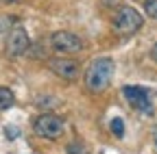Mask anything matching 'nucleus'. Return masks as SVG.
<instances>
[{"label": "nucleus", "mask_w": 157, "mask_h": 154, "mask_svg": "<svg viewBox=\"0 0 157 154\" xmlns=\"http://www.w3.org/2000/svg\"><path fill=\"white\" fill-rule=\"evenodd\" d=\"M50 44L57 52H63V54H76L83 50V39L76 37L74 33H68V30H59L50 37Z\"/></svg>", "instance_id": "obj_5"}, {"label": "nucleus", "mask_w": 157, "mask_h": 154, "mask_svg": "<svg viewBox=\"0 0 157 154\" xmlns=\"http://www.w3.org/2000/svg\"><path fill=\"white\" fill-rule=\"evenodd\" d=\"M101 2H103V5H107V7H113L118 0H101Z\"/></svg>", "instance_id": "obj_14"}, {"label": "nucleus", "mask_w": 157, "mask_h": 154, "mask_svg": "<svg viewBox=\"0 0 157 154\" xmlns=\"http://www.w3.org/2000/svg\"><path fill=\"white\" fill-rule=\"evenodd\" d=\"M113 61L109 59V56H101V59H96L90 63L87 72H85V87L90 91H105L113 78Z\"/></svg>", "instance_id": "obj_1"}, {"label": "nucleus", "mask_w": 157, "mask_h": 154, "mask_svg": "<svg viewBox=\"0 0 157 154\" xmlns=\"http://www.w3.org/2000/svg\"><path fill=\"white\" fill-rule=\"evenodd\" d=\"M151 56H153V61H157V44L153 46V50H151Z\"/></svg>", "instance_id": "obj_13"}, {"label": "nucleus", "mask_w": 157, "mask_h": 154, "mask_svg": "<svg viewBox=\"0 0 157 154\" xmlns=\"http://www.w3.org/2000/svg\"><path fill=\"white\" fill-rule=\"evenodd\" d=\"M15 104V95L9 87H0V111H7Z\"/></svg>", "instance_id": "obj_8"}, {"label": "nucleus", "mask_w": 157, "mask_h": 154, "mask_svg": "<svg viewBox=\"0 0 157 154\" xmlns=\"http://www.w3.org/2000/svg\"><path fill=\"white\" fill-rule=\"evenodd\" d=\"M35 132L39 134L42 139H48V141H55L63 134V120L59 115H52V113H44L39 115L33 124Z\"/></svg>", "instance_id": "obj_3"}, {"label": "nucleus", "mask_w": 157, "mask_h": 154, "mask_svg": "<svg viewBox=\"0 0 157 154\" xmlns=\"http://www.w3.org/2000/svg\"><path fill=\"white\" fill-rule=\"evenodd\" d=\"M5 46H7V54H9V56L24 54V52L29 50V46H31L26 30H24L22 26H13L11 33H9V37H7V44H5Z\"/></svg>", "instance_id": "obj_6"}, {"label": "nucleus", "mask_w": 157, "mask_h": 154, "mask_svg": "<svg viewBox=\"0 0 157 154\" xmlns=\"http://www.w3.org/2000/svg\"><path fill=\"white\" fill-rule=\"evenodd\" d=\"M7 137H9V139H15V137H17V128L9 126V128H7Z\"/></svg>", "instance_id": "obj_12"}, {"label": "nucleus", "mask_w": 157, "mask_h": 154, "mask_svg": "<svg viewBox=\"0 0 157 154\" xmlns=\"http://www.w3.org/2000/svg\"><path fill=\"white\" fill-rule=\"evenodd\" d=\"M66 150H68V154H90V150H87V148H85L81 141H74V143H70Z\"/></svg>", "instance_id": "obj_9"}, {"label": "nucleus", "mask_w": 157, "mask_h": 154, "mask_svg": "<svg viewBox=\"0 0 157 154\" xmlns=\"http://www.w3.org/2000/svg\"><path fill=\"white\" fill-rule=\"evenodd\" d=\"M50 70L57 76H61L63 81H74L78 76V72H81V65H78V61H74V59H52Z\"/></svg>", "instance_id": "obj_7"}, {"label": "nucleus", "mask_w": 157, "mask_h": 154, "mask_svg": "<svg viewBox=\"0 0 157 154\" xmlns=\"http://www.w3.org/2000/svg\"><path fill=\"white\" fill-rule=\"evenodd\" d=\"M111 132L116 134V137H122V134H124V122L120 117H113L111 120Z\"/></svg>", "instance_id": "obj_10"}, {"label": "nucleus", "mask_w": 157, "mask_h": 154, "mask_svg": "<svg viewBox=\"0 0 157 154\" xmlns=\"http://www.w3.org/2000/svg\"><path fill=\"white\" fill-rule=\"evenodd\" d=\"M7 2H13V0H7Z\"/></svg>", "instance_id": "obj_16"}, {"label": "nucleus", "mask_w": 157, "mask_h": 154, "mask_svg": "<svg viewBox=\"0 0 157 154\" xmlns=\"http://www.w3.org/2000/svg\"><path fill=\"white\" fill-rule=\"evenodd\" d=\"M153 137H155V145H157V128L153 130Z\"/></svg>", "instance_id": "obj_15"}, {"label": "nucleus", "mask_w": 157, "mask_h": 154, "mask_svg": "<svg viewBox=\"0 0 157 154\" xmlns=\"http://www.w3.org/2000/svg\"><path fill=\"white\" fill-rule=\"evenodd\" d=\"M142 24H144L142 15L137 13L133 7H120V9L116 11L113 20H111L113 33L120 35V37H129V35L137 33V30L142 28Z\"/></svg>", "instance_id": "obj_2"}, {"label": "nucleus", "mask_w": 157, "mask_h": 154, "mask_svg": "<svg viewBox=\"0 0 157 154\" xmlns=\"http://www.w3.org/2000/svg\"><path fill=\"white\" fill-rule=\"evenodd\" d=\"M144 11L148 17L157 20V0H144Z\"/></svg>", "instance_id": "obj_11"}, {"label": "nucleus", "mask_w": 157, "mask_h": 154, "mask_svg": "<svg viewBox=\"0 0 157 154\" xmlns=\"http://www.w3.org/2000/svg\"><path fill=\"white\" fill-rule=\"evenodd\" d=\"M122 95L127 98V102L144 115H153V102H151V93L144 89V87H131L127 85L122 89Z\"/></svg>", "instance_id": "obj_4"}]
</instances>
